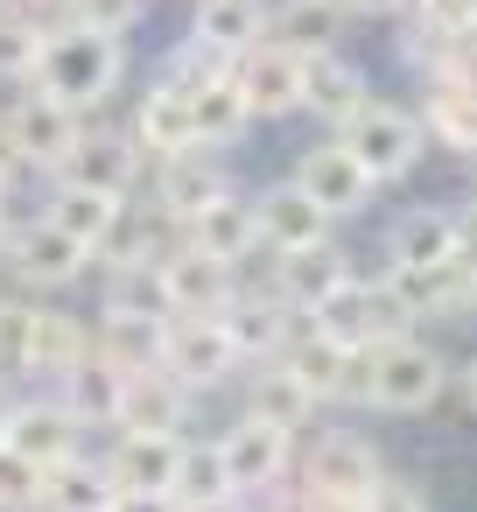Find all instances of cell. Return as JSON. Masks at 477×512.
Listing matches in <instances>:
<instances>
[{
  "label": "cell",
  "instance_id": "obj_17",
  "mask_svg": "<svg viewBox=\"0 0 477 512\" xmlns=\"http://www.w3.org/2000/svg\"><path fill=\"white\" fill-rule=\"evenodd\" d=\"M372 106V78L344 57V50H330V57H309L302 64V113L309 120H323L330 134L344 127V120H358Z\"/></svg>",
  "mask_w": 477,
  "mask_h": 512
},
{
  "label": "cell",
  "instance_id": "obj_9",
  "mask_svg": "<svg viewBox=\"0 0 477 512\" xmlns=\"http://www.w3.org/2000/svg\"><path fill=\"white\" fill-rule=\"evenodd\" d=\"M386 477V463H379V449L365 442V435H351V428H337V435H323L309 456H302V491H316V498H337V505H365L372 498V484Z\"/></svg>",
  "mask_w": 477,
  "mask_h": 512
},
{
  "label": "cell",
  "instance_id": "obj_42",
  "mask_svg": "<svg viewBox=\"0 0 477 512\" xmlns=\"http://www.w3.org/2000/svg\"><path fill=\"white\" fill-rule=\"evenodd\" d=\"M141 8H148V0H71V22H78V29H92V36L127 43V36L141 29Z\"/></svg>",
  "mask_w": 477,
  "mask_h": 512
},
{
  "label": "cell",
  "instance_id": "obj_24",
  "mask_svg": "<svg viewBox=\"0 0 477 512\" xmlns=\"http://www.w3.org/2000/svg\"><path fill=\"white\" fill-rule=\"evenodd\" d=\"M190 407H197V393L176 379V372H162V365H141V372H127V400H120V428H148V435H183L190 428Z\"/></svg>",
  "mask_w": 477,
  "mask_h": 512
},
{
  "label": "cell",
  "instance_id": "obj_31",
  "mask_svg": "<svg viewBox=\"0 0 477 512\" xmlns=\"http://www.w3.org/2000/svg\"><path fill=\"white\" fill-rule=\"evenodd\" d=\"M246 379H239V414H260V421H274V428H302L309 414H316V400L302 393V379L281 365V358H260V365H239Z\"/></svg>",
  "mask_w": 477,
  "mask_h": 512
},
{
  "label": "cell",
  "instance_id": "obj_22",
  "mask_svg": "<svg viewBox=\"0 0 477 512\" xmlns=\"http://www.w3.org/2000/svg\"><path fill=\"white\" fill-rule=\"evenodd\" d=\"M463 225L470 218H456L449 204H414V211H400L386 225V260L393 267H442V260H456Z\"/></svg>",
  "mask_w": 477,
  "mask_h": 512
},
{
  "label": "cell",
  "instance_id": "obj_40",
  "mask_svg": "<svg viewBox=\"0 0 477 512\" xmlns=\"http://www.w3.org/2000/svg\"><path fill=\"white\" fill-rule=\"evenodd\" d=\"M36 330V295H0V379H22Z\"/></svg>",
  "mask_w": 477,
  "mask_h": 512
},
{
  "label": "cell",
  "instance_id": "obj_11",
  "mask_svg": "<svg viewBox=\"0 0 477 512\" xmlns=\"http://www.w3.org/2000/svg\"><path fill=\"white\" fill-rule=\"evenodd\" d=\"M288 183H295V190L330 218V225H337V218H358V211L372 204V190H379V183L351 162V148H344L337 134H330V141H316V148H302V162H295V176H288Z\"/></svg>",
  "mask_w": 477,
  "mask_h": 512
},
{
  "label": "cell",
  "instance_id": "obj_53",
  "mask_svg": "<svg viewBox=\"0 0 477 512\" xmlns=\"http://www.w3.org/2000/svg\"><path fill=\"white\" fill-rule=\"evenodd\" d=\"M0 8H8V0H0Z\"/></svg>",
  "mask_w": 477,
  "mask_h": 512
},
{
  "label": "cell",
  "instance_id": "obj_14",
  "mask_svg": "<svg viewBox=\"0 0 477 512\" xmlns=\"http://www.w3.org/2000/svg\"><path fill=\"white\" fill-rule=\"evenodd\" d=\"M386 302H393V316L400 323H449V316H463V309H477V288L463 281V267L456 260H442V267H386Z\"/></svg>",
  "mask_w": 477,
  "mask_h": 512
},
{
  "label": "cell",
  "instance_id": "obj_51",
  "mask_svg": "<svg viewBox=\"0 0 477 512\" xmlns=\"http://www.w3.org/2000/svg\"><path fill=\"white\" fill-rule=\"evenodd\" d=\"M8 239H15V211H0V253H8Z\"/></svg>",
  "mask_w": 477,
  "mask_h": 512
},
{
  "label": "cell",
  "instance_id": "obj_32",
  "mask_svg": "<svg viewBox=\"0 0 477 512\" xmlns=\"http://www.w3.org/2000/svg\"><path fill=\"white\" fill-rule=\"evenodd\" d=\"M344 0H274L267 8V36L295 57H330L337 36H344Z\"/></svg>",
  "mask_w": 477,
  "mask_h": 512
},
{
  "label": "cell",
  "instance_id": "obj_18",
  "mask_svg": "<svg viewBox=\"0 0 477 512\" xmlns=\"http://www.w3.org/2000/svg\"><path fill=\"white\" fill-rule=\"evenodd\" d=\"M253 225H260V246L267 253H302V246H323L337 225L281 176V183H267V190H253Z\"/></svg>",
  "mask_w": 477,
  "mask_h": 512
},
{
  "label": "cell",
  "instance_id": "obj_16",
  "mask_svg": "<svg viewBox=\"0 0 477 512\" xmlns=\"http://www.w3.org/2000/svg\"><path fill=\"white\" fill-rule=\"evenodd\" d=\"M421 127H428L442 148L477 155V64H442V71H428Z\"/></svg>",
  "mask_w": 477,
  "mask_h": 512
},
{
  "label": "cell",
  "instance_id": "obj_25",
  "mask_svg": "<svg viewBox=\"0 0 477 512\" xmlns=\"http://www.w3.org/2000/svg\"><path fill=\"white\" fill-rule=\"evenodd\" d=\"M190 43L239 64L253 43H267V0H190Z\"/></svg>",
  "mask_w": 477,
  "mask_h": 512
},
{
  "label": "cell",
  "instance_id": "obj_10",
  "mask_svg": "<svg viewBox=\"0 0 477 512\" xmlns=\"http://www.w3.org/2000/svg\"><path fill=\"white\" fill-rule=\"evenodd\" d=\"M232 190V169H225V155H211V148H183V155H162V162H148V183L134 190V197H148V204H162L169 218H197L211 197H225Z\"/></svg>",
  "mask_w": 477,
  "mask_h": 512
},
{
  "label": "cell",
  "instance_id": "obj_15",
  "mask_svg": "<svg viewBox=\"0 0 477 512\" xmlns=\"http://www.w3.org/2000/svg\"><path fill=\"white\" fill-rule=\"evenodd\" d=\"M127 134L148 148V162L183 155V148H190V85H176L169 71H155V78L134 92V106H127Z\"/></svg>",
  "mask_w": 477,
  "mask_h": 512
},
{
  "label": "cell",
  "instance_id": "obj_4",
  "mask_svg": "<svg viewBox=\"0 0 477 512\" xmlns=\"http://www.w3.org/2000/svg\"><path fill=\"white\" fill-rule=\"evenodd\" d=\"M0 267H8V274H15V288H29V295H57V288H78V281L99 267V253H92V246H78L64 225H50V218L36 211V218H22V225H15L8 253H0Z\"/></svg>",
  "mask_w": 477,
  "mask_h": 512
},
{
  "label": "cell",
  "instance_id": "obj_43",
  "mask_svg": "<svg viewBox=\"0 0 477 512\" xmlns=\"http://www.w3.org/2000/svg\"><path fill=\"white\" fill-rule=\"evenodd\" d=\"M358 512H428V498H421V484H414V477H393V470H386Z\"/></svg>",
  "mask_w": 477,
  "mask_h": 512
},
{
  "label": "cell",
  "instance_id": "obj_52",
  "mask_svg": "<svg viewBox=\"0 0 477 512\" xmlns=\"http://www.w3.org/2000/svg\"><path fill=\"white\" fill-rule=\"evenodd\" d=\"M470 225H477V190H470Z\"/></svg>",
  "mask_w": 477,
  "mask_h": 512
},
{
  "label": "cell",
  "instance_id": "obj_46",
  "mask_svg": "<svg viewBox=\"0 0 477 512\" xmlns=\"http://www.w3.org/2000/svg\"><path fill=\"white\" fill-rule=\"evenodd\" d=\"M15 183H22V162L0 148V211H15Z\"/></svg>",
  "mask_w": 477,
  "mask_h": 512
},
{
  "label": "cell",
  "instance_id": "obj_33",
  "mask_svg": "<svg viewBox=\"0 0 477 512\" xmlns=\"http://www.w3.org/2000/svg\"><path fill=\"white\" fill-rule=\"evenodd\" d=\"M190 246L197 253H211V260H246L253 246H260V225H253V190H225V197H211L197 218H190Z\"/></svg>",
  "mask_w": 477,
  "mask_h": 512
},
{
  "label": "cell",
  "instance_id": "obj_26",
  "mask_svg": "<svg viewBox=\"0 0 477 512\" xmlns=\"http://www.w3.org/2000/svg\"><path fill=\"white\" fill-rule=\"evenodd\" d=\"M218 323H225V337H232L239 365L281 358V351H288V337H295V309H288L281 295H232V309H225Z\"/></svg>",
  "mask_w": 477,
  "mask_h": 512
},
{
  "label": "cell",
  "instance_id": "obj_35",
  "mask_svg": "<svg viewBox=\"0 0 477 512\" xmlns=\"http://www.w3.org/2000/svg\"><path fill=\"white\" fill-rule=\"evenodd\" d=\"M113 498H120V484H113V470H106V456H71V463H57L50 477H43V505L36 512H113Z\"/></svg>",
  "mask_w": 477,
  "mask_h": 512
},
{
  "label": "cell",
  "instance_id": "obj_27",
  "mask_svg": "<svg viewBox=\"0 0 477 512\" xmlns=\"http://www.w3.org/2000/svg\"><path fill=\"white\" fill-rule=\"evenodd\" d=\"M50 393L78 414V428H85V435H99V428L113 435V428H120V400H127V372H120V365H106V358L92 351V358H85V365H71Z\"/></svg>",
  "mask_w": 477,
  "mask_h": 512
},
{
  "label": "cell",
  "instance_id": "obj_5",
  "mask_svg": "<svg viewBox=\"0 0 477 512\" xmlns=\"http://www.w3.org/2000/svg\"><path fill=\"white\" fill-rule=\"evenodd\" d=\"M337 141L351 148V162H358L372 183H400V176H414V162H421V148H428V127H421V113L372 99L358 120L337 127Z\"/></svg>",
  "mask_w": 477,
  "mask_h": 512
},
{
  "label": "cell",
  "instance_id": "obj_21",
  "mask_svg": "<svg viewBox=\"0 0 477 512\" xmlns=\"http://www.w3.org/2000/svg\"><path fill=\"white\" fill-rule=\"evenodd\" d=\"M176 463H183V435L113 428V442H106V470L120 491H169L176 498Z\"/></svg>",
  "mask_w": 477,
  "mask_h": 512
},
{
  "label": "cell",
  "instance_id": "obj_6",
  "mask_svg": "<svg viewBox=\"0 0 477 512\" xmlns=\"http://www.w3.org/2000/svg\"><path fill=\"white\" fill-rule=\"evenodd\" d=\"M50 183H85V190H106V197H134L148 183V148L127 134V120H85L71 162L50 176Z\"/></svg>",
  "mask_w": 477,
  "mask_h": 512
},
{
  "label": "cell",
  "instance_id": "obj_36",
  "mask_svg": "<svg viewBox=\"0 0 477 512\" xmlns=\"http://www.w3.org/2000/svg\"><path fill=\"white\" fill-rule=\"evenodd\" d=\"M281 365L302 379V393H309L316 407H337V400H344V365H351V351H337V344H330V337H316L309 323L288 337Z\"/></svg>",
  "mask_w": 477,
  "mask_h": 512
},
{
  "label": "cell",
  "instance_id": "obj_30",
  "mask_svg": "<svg viewBox=\"0 0 477 512\" xmlns=\"http://www.w3.org/2000/svg\"><path fill=\"white\" fill-rule=\"evenodd\" d=\"M162 274H169V295H176V316H225L232 309V260H211V253H197V246H183V253H169L162 260Z\"/></svg>",
  "mask_w": 477,
  "mask_h": 512
},
{
  "label": "cell",
  "instance_id": "obj_47",
  "mask_svg": "<svg viewBox=\"0 0 477 512\" xmlns=\"http://www.w3.org/2000/svg\"><path fill=\"white\" fill-rule=\"evenodd\" d=\"M176 512H253V498H197V505L176 498Z\"/></svg>",
  "mask_w": 477,
  "mask_h": 512
},
{
  "label": "cell",
  "instance_id": "obj_7",
  "mask_svg": "<svg viewBox=\"0 0 477 512\" xmlns=\"http://www.w3.org/2000/svg\"><path fill=\"white\" fill-rule=\"evenodd\" d=\"M218 456H225V470H232V491H239V498H267V491H281V484H288L295 435H288V428H274V421H260V414H232V421L218 428Z\"/></svg>",
  "mask_w": 477,
  "mask_h": 512
},
{
  "label": "cell",
  "instance_id": "obj_49",
  "mask_svg": "<svg viewBox=\"0 0 477 512\" xmlns=\"http://www.w3.org/2000/svg\"><path fill=\"white\" fill-rule=\"evenodd\" d=\"M8 435H15V386L0 379V449H8Z\"/></svg>",
  "mask_w": 477,
  "mask_h": 512
},
{
  "label": "cell",
  "instance_id": "obj_45",
  "mask_svg": "<svg viewBox=\"0 0 477 512\" xmlns=\"http://www.w3.org/2000/svg\"><path fill=\"white\" fill-rule=\"evenodd\" d=\"M113 512H176V498L169 491H120Z\"/></svg>",
  "mask_w": 477,
  "mask_h": 512
},
{
  "label": "cell",
  "instance_id": "obj_34",
  "mask_svg": "<svg viewBox=\"0 0 477 512\" xmlns=\"http://www.w3.org/2000/svg\"><path fill=\"white\" fill-rule=\"evenodd\" d=\"M351 281V253L337 246V239H323V246H302V253H281V302L295 309V316H309L323 295H337Z\"/></svg>",
  "mask_w": 477,
  "mask_h": 512
},
{
  "label": "cell",
  "instance_id": "obj_29",
  "mask_svg": "<svg viewBox=\"0 0 477 512\" xmlns=\"http://www.w3.org/2000/svg\"><path fill=\"white\" fill-rule=\"evenodd\" d=\"M43 218H50V225H64L78 246L106 253V246H113V232H120V218H127V197H106V190H85V183H50Z\"/></svg>",
  "mask_w": 477,
  "mask_h": 512
},
{
  "label": "cell",
  "instance_id": "obj_50",
  "mask_svg": "<svg viewBox=\"0 0 477 512\" xmlns=\"http://www.w3.org/2000/svg\"><path fill=\"white\" fill-rule=\"evenodd\" d=\"M456 379H463V407H470V414H477V358H470V365H463V372H456Z\"/></svg>",
  "mask_w": 477,
  "mask_h": 512
},
{
  "label": "cell",
  "instance_id": "obj_2",
  "mask_svg": "<svg viewBox=\"0 0 477 512\" xmlns=\"http://www.w3.org/2000/svg\"><path fill=\"white\" fill-rule=\"evenodd\" d=\"M449 358L414 337V330H393L386 344H372V407L379 414H428L442 393H449Z\"/></svg>",
  "mask_w": 477,
  "mask_h": 512
},
{
  "label": "cell",
  "instance_id": "obj_39",
  "mask_svg": "<svg viewBox=\"0 0 477 512\" xmlns=\"http://www.w3.org/2000/svg\"><path fill=\"white\" fill-rule=\"evenodd\" d=\"M43 36H50V29H36L29 15H15V8H0V85H29V78H36Z\"/></svg>",
  "mask_w": 477,
  "mask_h": 512
},
{
  "label": "cell",
  "instance_id": "obj_8",
  "mask_svg": "<svg viewBox=\"0 0 477 512\" xmlns=\"http://www.w3.org/2000/svg\"><path fill=\"white\" fill-rule=\"evenodd\" d=\"M162 372H176L190 393H218L239 379V351L218 316H169L162 323Z\"/></svg>",
  "mask_w": 477,
  "mask_h": 512
},
{
  "label": "cell",
  "instance_id": "obj_19",
  "mask_svg": "<svg viewBox=\"0 0 477 512\" xmlns=\"http://www.w3.org/2000/svg\"><path fill=\"white\" fill-rule=\"evenodd\" d=\"M92 351H99L92 323L36 295V330H29V365H22V379H43V386H57V379H64L71 365H85Z\"/></svg>",
  "mask_w": 477,
  "mask_h": 512
},
{
  "label": "cell",
  "instance_id": "obj_48",
  "mask_svg": "<svg viewBox=\"0 0 477 512\" xmlns=\"http://www.w3.org/2000/svg\"><path fill=\"white\" fill-rule=\"evenodd\" d=\"M344 8H351V15H407L414 0H344Z\"/></svg>",
  "mask_w": 477,
  "mask_h": 512
},
{
  "label": "cell",
  "instance_id": "obj_12",
  "mask_svg": "<svg viewBox=\"0 0 477 512\" xmlns=\"http://www.w3.org/2000/svg\"><path fill=\"white\" fill-rule=\"evenodd\" d=\"M309 330H316V337H330L337 351H372V344H386V337H393V330H407V323L393 316L386 288L344 281L337 295H323V302L309 309Z\"/></svg>",
  "mask_w": 477,
  "mask_h": 512
},
{
  "label": "cell",
  "instance_id": "obj_20",
  "mask_svg": "<svg viewBox=\"0 0 477 512\" xmlns=\"http://www.w3.org/2000/svg\"><path fill=\"white\" fill-rule=\"evenodd\" d=\"M8 442H15L29 463H43V470L85 456V428H78V414H71L57 393H29V400H15V435H8Z\"/></svg>",
  "mask_w": 477,
  "mask_h": 512
},
{
  "label": "cell",
  "instance_id": "obj_3",
  "mask_svg": "<svg viewBox=\"0 0 477 512\" xmlns=\"http://www.w3.org/2000/svg\"><path fill=\"white\" fill-rule=\"evenodd\" d=\"M78 134H85V113H71V106L50 99V92H29V85L8 99V113H0V148L22 162V176H29V169H36V176H57V169L71 162Z\"/></svg>",
  "mask_w": 477,
  "mask_h": 512
},
{
  "label": "cell",
  "instance_id": "obj_38",
  "mask_svg": "<svg viewBox=\"0 0 477 512\" xmlns=\"http://www.w3.org/2000/svg\"><path fill=\"white\" fill-rule=\"evenodd\" d=\"M176 498H183V505H197V498H239V491H232V470H225V456H218V435H183Z\"/></svg>",
  "mask_w": 477,
  "mask_h": 512
},
{
  "label": "cell",
  "instance_id": "obj_1",
  "mask_svg": "<svg viewBox=\"0 0 477 512\" xmlns=\"http://www.w3.org/2000/svg\"><path fill=\"white\" fill-rule=\"evenodd\" d=\"M120 78H127V43H113V36H92V29L64 22V29H50V36H43V57H36L29 92H50V99H64L71 113H85V120H92V113H106V106H113Z\"/></svg>",
  "mask_w": 477,
  "mask_h": 512
},
{
  "label": "cell",
  "instance_id": "obj_41",
  "mask_svg": "<svg viewBox=\"0 0 477 512\" xmlns=\"http://www.w3.org/2000/svg\"><path fill=\"white\" fill-rule=\"evenodd\" d=\"M43 477H50V470L29 463V456L8 442V449H0V512H36V505H43Z\"/></svg>",
  "mask_w": 477,
  "mask_h": 512
},
{
  "label": "cell",
  "instance_id": "obj_13",
  "mask_svg": "<svg viewBox=\"0 0 477 512\" xmlns=\"http://www.w3.org/2000/svg\"><path fill=\"white\" fill-rule=\"evenodd\" d=\"M302 64H309V57L281 50L274 36L253 43V50L232 64V85H239L246 113H253V120H288V113H302Z\"/></svg>",
  "mask_w": 477,
  "mask_h": 512
},
{
  "label": "cell",
  "instance_id": "obj_37",
  "mask_svg": "<svg viewBox=\"0 0 477 512\" xmlns=\"http://www.w3.org/2000/svg\"><path fill=\"white\" fill-rule=\"evenodd\" d=\"M92 337H99V358H106V365H120V372L162 365V323H134V316H92Z\"/></svg>",
  "mask_w": 477,
  "mask_h": 512
},
{
  "label": "cell",
  "instance_id": "obj_44",
  "mask_svg": "<svg viewBox=\"0 0 477 512\" xmlns=\"http://www.w3.org/2000/svg\"><path fill=\"white\" fill-rule=\"evenodd\" d=\"M8 8L29 15L36 29H64V22H71V0H8Z\"/></svg>",
  "mask_w": 477,
  "mask_h": 512
},
{
  "label": "cell",
  "instance_id": "obj_28",
  "mask_svg": "<svg viewBox=\"0 0 477 512\" xmlns=\"http://www.w3.org/2000/svg\"><path fill=\"white\" fill-rule=\"evenodd\" d=\"M246 127H253V113H246V99H239L232 71H218V78L190 85V148L225 155V148H239V141H246Z\"/></svg>",
  "mask_w": 477,
  "mask_h": 512
},
{
  "label": "cell",
  "instance_id": "obj_23",
  "mask_svg": "<svg viewBox=\"0 0 477 512\" xmlns=\"http://www.w3.org/2000/svg\"><path fill=\"white\" fill-rule=\"evenodd\" d=\"M99 267H106L99 316H134V323H169L176 316V295H169L162 260H99Z\"/></svg>",
  "mask_w": 477,
  "mask_h": 512
}]
</instances>
